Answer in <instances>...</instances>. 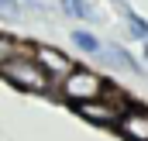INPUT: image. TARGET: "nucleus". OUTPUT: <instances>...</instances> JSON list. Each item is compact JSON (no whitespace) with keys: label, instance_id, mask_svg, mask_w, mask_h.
Returning <instances> with one entry per match:
<instances>
[{"label":"nucleus","instance_id":"obj_1","mask_svg":"<svg viewBox=\"0 0 148 141\" xmlns=\"http://www.w3.org/2000/svg\"><path fill=\"white\" fill-rule=\"evenodd\" d=\"M0 76H3L10 86L28 90V93H48V90H52V76H48V69L35 59V52H31V55H17V59H3V62H0Z\"/></svg>","mask_w":148,"mask_h":141},{"label":"nucleus","instance_id":"obj_2","mask_svg":"<svg viewBox=\"0 0 148 141\" xmlns=\"http://www.w3.org/2000/svg\"><path fill=\"white\" fill-rule=\"evenodd\" d=\"M107 93V79L93 69H76L66 83H62V97L73 103H86V100H100Z\"/></svg>","mask_w":148,"mask_h":141},{"label":"nucleus","instance_id":"obj_3","mask_svg":"<svg viewBox=\"0 0 148 141\" xmlns=\"http://www.w3.org/2000/svg\"><path fill=\"white\" fill-rule=\"evenodd\" d=\"M73 110L86 120V124H97V127H117L121 117H124V110H121L117 103H110L107 97H100V100H86V103H73Z\"/></svg>","mask_w":148,"mask_h":141},{"label":"nucleus","instance_id":"obj_4","mask_svg":"<svg viewBox=\"0 0 148 141\" xmlns=\"http://www.w3.org/2000/svg\"><path fill=\"white\" fill-rule=\"evenodd\" d=\"M35 59L45 66V69H48V76H52V79H59V83H66V79L76 72L73 59H69L66 52L52 48V45H35Z\"/></svg>","mask_w":148,"mask_h":141},{"label":"nucleus","instance_id":"obj_5","mask_svg":"<svg viewBox=\"0 0 148 141\" xmlns=\"http://www.w3.org/2000/svg\"><path fill=\"white\" fill-rule=\"evenodd\" d=\"M117 131H121L127 141H148V110H141V107H131V110L121 117Z\"/></svg>","mask_w":148,"mask_h":141},{"label":"nucleus","instance_id":"obj_6","mask_svg":"<svg viewBox=\"0 0 148 141\" xmlns=\"http://www.w3.org/2000/svg\"><path fill=\"white\" fill-rule=\"evenodd\" d=\"M100 55H103L110 66H117V69H127V72H134V69H138V66H134V59H131L124 48H103Z\"/></svg>","mask_w":148,"mask_h":141},{"label":"nucleus","instance_id":"obj_7","mask_svg":"<svg viewBox=\"0 0 148 141\" xmlns=\"http://www.w3.org/2000/svg\"><path fill=\"white\" fill-rule=\"evenodd\" d=\"M73 41H76V48H83L86 55H100V52H103L100 41L90 35V31H73Z\"/></svg>","mask_w":148,"mask_h":141},{"label":"nucleus","instance_id":"obj_8","mask_svg":"<svg viewBox=\"0 0 148 141\" xmlns=\"http://www.w3.org/2000/svg\"><path fill=\"white\" fill-rule=\"evenodd\" d=\"M62 10L69 17H90V3L86 0H62Z\"/></svg>","mask_w":148,"mask_h":141},{"label":"nucleus","instance_id":"obj_9","mask_svg":"<svg viewBox=\"0 0 148 141\" xmlns=\"http://www.w3.org/2000/svg\"><path fill=\"white\" fill-rule=\"evenodd\" d=\"M127 28H131L138 38H148V24L141 21V17H134V14H127Z\"/></svg>","mask_w":148,"mask_h":141},{"label":"nucleus","instance_id":"obj_10","mask_svg":"<svg viewBox=\"0 0 148 141\" xmlns=\"http://www.w3.org/2000/svg\"><path fill=\"white\" fill-rule=\"evenodd\" d=\"M145 52H148V45H145Z\"/></svg>","mask_w":148,"mask_h":141}]
</instances>
